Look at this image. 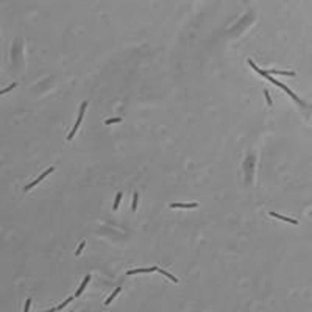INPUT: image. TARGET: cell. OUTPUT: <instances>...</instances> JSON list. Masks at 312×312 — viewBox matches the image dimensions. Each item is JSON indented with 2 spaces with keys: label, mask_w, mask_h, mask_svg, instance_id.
Segmentation results:
<instances>
[{
  "label": "cell",
  "mask_w": 312,
  "mask_h": 312,
  "mask_svg": "<svg viewBox=\"0 0 312 312\" xmlns=\"http://www.w3.org/2000/svg\"><path fill=\"white\" fill-rule=\"evenodd\" d=\"M91 281V275H86V278H84V281L81 282V286L78 287V290H77V293H75V296H80L81 293H83V290L86 289V286H88V282Z\"/></svg>",
  "instance_id": "6"
},
{
  "label": "cell",
  "mask_w": 312,
  "mask_h": 312,
  "mask_svg": "<svg viewBox=\"0 0 312 312\" xmlns=\"http://www.w3.org/2000/svg\"><path fill=\"white\" fill-rule=\"evenodd\" d=\"M84 245H86V242H81V243H80V247H78V250L75 251V254H80V253H81V250L84 248Z\"/></svg>",
  "instance_id": "17"
},
{
  "label": "cell",
  "mask_w": 312,
  "mask_h": 312,
  "mask_svg": "<svg viewBox=\"0 0 312 312\" xmlns=\"http://www.w3.org/2000/svg\"><path fill=\"white\" fill-rule=\"evenodd\" d=\"M52 172H53V167H48V169H47V170H45V172H44L42 175H39V178H36V180H34L33 183H30V184H27V186H25V191H30L31 187H34L36 184H39V183L42 181V180L45 178V176H47L48 173H52Z\"/></svg>",
  "instance_id": "1"
},
{
  "label": "cell",
  "mask_w": 312,
  "mask_h": 312,
  "mask_svg": "<svg viewBox=\"0 0 312 312\" xmlns=\"http://www.w3.org/2000/svg\"><path fill=\"white\" fill-rule=\"evenodd\" d=\"M119 122H122L120 117H113V119H108L105 124H106V125H111V124H119Z\"/></svg>",
  "instance_id": "12"
},
{
  "label": "cell",
  "mask_w": 312,
  "mask_h": 312,
  "mask_svg": "<svg viewBox=\"0 0 312 312\" xmlns=\"http://www.w3.org/2000/svg\"><path fill=\"white\" fill-rule=\"evenodd\" d=\"M122 197H124V194H122V192H119V194L116 195V200H114V205H113V209H114V211H117V208H119V203H120Z\"/></svg>",
  "instance_id": "10"
},
{
  "label": "cell",
  "mask_w": 312,
  "mask_h": 312,
  "mask_svg": "<svg viewBox=\"0 0 312 312\" xmlns=\"http://www.w3.org/2000/svg\"><path fill=\"white\" fill-rule=\"evenodd\" d=\"M156 272H159V273H162V275H164L166 278H170V279H172L173 282H178V279H176V278H175L173 275H170L169 272H166V270H162V268H159V267H158V268H156Z\"/></svg>",
  "instance_id": "8"
},
{
  "label": "cell",
  "mask_w": 312,
  "mask_h": 312,
  "mask_svg": "<svg viewBox=\"0 0 312 312\" xmlns=\"http://www.w3.org/2000/svg\"><path fill=\"white\" fill-rule=\"evenodd\" d=\"M264 94H265V99H267V103H268L270 106H272V105H273V102H272V97H270V94H268V91L265 89V91H264Z\"/></svg>",
  "instance_id": "15"
},
{
  "label": "cell",
  "mask_w": 312,
  "mask_h": 312,
  "mask_svg": "<svg viewBox=\"0 0 312 312\" xmlns=\"http://www.w3.org/2000/svg\"><path fill=\"white\" fill-rule=\"evenodd\" d=\"M13 88H16V83H11V84H9L8 88H5V89H2V91H0V95H2V94H6V92H9V91H11Z\"/></svg>",
  "instance_id": "13"
},
{
  "label": "cell",
  "mask_w": 312,
  "mask_h": 312,
  "mask_svg": "<svg viewBox=\"0 0 312 312\" xmlns=\"http://www.w3.org/2000/svg\"><path fill=\"white\" fill-rule=\"evenodd\" d=\"M197 203H172L170 208L176 209V208H183V209H191V208H197Z\"/></svg>",
  "instance_id": "3"
},
{
  "label": "cell",
  "mask_w": 312,
  "mask_h": 312,
  "mask_svg": "<svg viewBox=\"0 0 312 312\" xmlns=\"http://www.w3.org/2000/svg\"><path fill=\"white\" fill-rule=\"evenodd\" d=\"M272 217H275V219H279V220H284V222H289L292 225H298V222L295 219H290V217H286V215H279L278 212H268Z\"/></svg>",
  "instance_id": "4"
},
{
  "label": "cell",
  "mask_w": 312,
  "mask_h": 312,
  "mask_svg": "<svg viewBox=\"0 0 312 312\" xmlns=\"http://www.w3.org/2000/svg\"><path fill=\"white\" fill-rule=\"evenodd\" d=\"M158 267H148V268H136V270H130L127 272V275H136V273H153L156 272Z\"/></svg>",
  "instance_id": "2"
},
{
  "label": "cell",
  "mask_w": 312,
  "mask_h": 312,
  "mask_svg": "<svg viewBox=\"0 0 312 312\" xmlns=\"http://www.w3.org/2000/svg\"><path fill=\"white\" fill-rule=\"evenodd\" d=\"M270 74H275V75H287V77H293L295 72H284V70H270Z\"/></svg>",
  "instance_id": "11"
},
{
  "label": "cell",
  "mask_w": 312,
  "mask_h": 312,
  "mask_svg": "<svg viewBox=\"0 0 312 312\" xmlns=\"http://www.w3.org/2000/svg\"><path fill=\"white\" fill-rule=\"evenodd\" d=\"M81 120H83V117H81V116H78V119H77V122H75V125H74V128H72L70 134H69V136H67V139H69V141H72V139H74V136H75V133H77L78 127L81 125Z\"/></svg>",
  "instance_id": "5"
},
{
  "label": "cell",
  "mask_w": 312,
  "mask_h": 312,
  "mask_svg": "<svg viewBox=\"0 0 312 312\" xmlns=\"http://www.w3.org/2000/svg\"><path fill=\"white\" fill-rule=\"evenodd\" d=\"M138 201H139V194L134 192V195H133V205H131V209H133V211L138 209Z\"/></svg>",
  "instance_id": "9"
},
{
  "label": "cell",
  "mask_w": 312,
  "mask_h": 312,
  "mask_svg": "<svg viewBox=\"0 0 312 312\" xmlns=\"http://www.w3.org/2000/svg\"><path fill=\"white\" fill-rule=\"evenodd\" d=\"M30 304H31V298H27V303H25L23 312H28V310H30Z\"/></svg>",
  "instance_id": "16"
},
{
  "label": "cell",
  "mask_w": 312,
  "mask_h": 312,
  "mask_svg": "<svg viewBox=\"0 0 312 312\" xmlns=\"http://www.w3.org/2000/svg\"><path fill=\"white\" fill-rule=\"evenodd\" d=\"M44 312H56V307H53V309H48V310H44Z\"/></svg>",
  "instance_id": "18"
},
{
  "label": "cell",
  "mask_w": 312,
  "mask_h": 312,
  "mask_svg": "<svg viewBox=\"0 0 312 312\" xmlns=\"http://www.w3.org/2000/svg\"><path fill=\"white\" fill-rule=\"evenodd\" d=\"M72 300H74V298H72V296H69V298H67V300H66L64 303H61V304L58 306V309H63V307H66V306H67V304H69V303H70ZM58 309H56V310H58Z\"/></svg>",
  "instance_id": "14"
},
{
  "label": "cell",
  "mask_w": 312,
  "mask_h": 312,
  "mask_svg": "<svg viewBox=\"0 0 312 312\" xmlns=\"http://www.w3.org/2000/svg\"><path fill=\"white\" fill-rule=\"evenodd\" d=\"M120 290H122V287H117V289H116V290H114V292H113V293L109 295V298H108V300L105 301V306H108V304H109V303H111V301L114 300V298H116V296L119 295V292H120Z\"/></svg>",
  "instance_id": "7"
}]
</instances>
